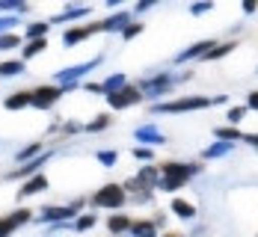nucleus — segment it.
<instances>
[{
  "instance_id": "f3484780",
  "label": "nucleus",
  "mask_w": 258,
  "mask_h": 237,
  "mask_svg": "<svg viewBox=\"0 0 258 237\" xmlns=\"http://www.w3.org/2000/svg\"><path fill=\"white\" fill-rule=\"evenodd\" d=\"M24 62L21 59H12V62H0V77H15V74H24Z\"/></svg>"
},
{
  "instance_id": "9d476101",
  "label": "nucleus",
  "mask_w": 258,
  "mask_h": 237,
  "mask_svg": "<svg viewBox=\"0 0 258 237\" xmlns=\"http://www.w3.org/2000/svg\"><path fill=\"white\" fill-rule=\"evenodd\" d=\"M42 190H48V178H45V175H33V178L18 190V199H24V196H36V193H42Z\"/></svg>"
},
{
  "instance_id": "e433bc0d",
  "label": "nucleus",
  "mask_w": 258,
  "mask_h": 237,
  "mask_svg": "<svg viewBox=\"0 0 258 237\" xmlns=\"http://www.w3.org/2000/svg\"><path fill=\"white\" fill-rule=\"evenodd\" d=\"M12 27H18V21H15V18H0V36H6Z\"/></svg>"
},
{
  "instance_id": "58836bf2",
  "label": "nucleus",
  "mask_w": 258,
  "mask_h": 237,
  "mask_svg": "<svg viewBox=\"0 0 258 237\" xmlns=\"http://www.w3.org/2000/svg\"><path fill=\"white\" fill-rule=\"evenodd\" d=\"M134 157L137 160H152V148H134Z\"/></svg>"
},
{
  "instance_id": "39448f33",
  "label": "nucleus",
  "mask_w": 258,
  "mask_h": 237,
  "mask_svg": "<svg viewBox=\"0 0 258 237\" xmlns=\"http://www.w3.org/2000/svg\"><path fill=\"white\" fill-rule=\"evenodd\" d=\"M62 92H66V86H62V89H59V86H42V89L33 92V101H30V104L39 107V110H48V107L56 104V98H59Z\"/></svg>"
},
{
  "instance_id": "20e7f679",
  "label": "nucleus",
  "mask_w": 258,
  "mask_h": 237,
  "mask_svg": "<svg viewBox=\"0 0 258 237\" xmlns=\"http://www.w3.org/2000/svg\"><path fill=\"white\" fill-rule=\"evenodd\" d=\"M98 62H101V56H95V59H89V62H80V65H72V68H59V71H56V80L66 83V86H75V80L83 77L86 71H92Z\"/></svg>"
},
{
  "instance_id": "5701e85b",
  "label": "nucleus",
  "mask_w": 258,
  "mask_h": 237,
  "mask_svg": "<svg viewBox=\"0 0 258 237\" xmlns=\"http://www.w3.org/2000/svg\"><path fill=\"white\" fill-rule=\"evenodd\" d=\"M157 181V169H143L137 181H131V187H152Z\"/></svg>"
},
{
  "instance_id": "72a5a7b5",
  "label": "nucleus",
  "mask_w": 258,
  "mask_h": 237,
  "mask_svg": "<svg viewBox=\"0 0 258 237\" xmlns=\"http://www.w3.org/2000/svg\"><path fill=\"white\" fill-rule=\"evenodd\" d=\"M208 9H214V3L202 0V3H196V6H190V15H205Z\"/></svg>"
},
{
  "instance_id": "4be33fe9",
  "label": "nucleus",
  "mask_w": 258,
  "mask_h": 237,
  "mask_svg": "<svg viewBox=\"0 0 258 237\" xmlns=\"http://www.w3.org/2000/svg\"><path fill=\"white\" fill-rule=\"evenodd\" d=\"M131 234L134 237H157V231H155L152 222H134L131 225Z\"/></svg>"
},
{
  "instance_id": "c03bdc74",
  "label": "nucleus",
  "mask_w": 258,
  "mask_h": 237,
  "mask_svg": "<svg viewBox=\"0 0 258 237\" xmlns=\"http://www.w3.org/2000/svg\"><path fill=\"white\" fill-rule=\"evenodd\" d=\"M86 89H89V92H104L101 83H86Z\"/></svg>"
},
{
  "instance_id": "ddd939ff",
  "label": "nucleus",
  "mask_w": 258,
  "mask_h": 237,
  "mask_svg": "<svg viewBox=\"0 0 258 237\" xmlns=\"http://www.w3.org/2000/svg\"><path fill=\"white\" fill-rule=\"evenodd\" d=\"M134 136H137L143 145H146V142H152V145H160V142H163V133L155 131L152 125H146V128H137V131H134Z\"/></svg>"
},
{
  "instance_id": "6ab92c4d",
  "label": "nucleus",
  "mask_w": 258,
  "mask_h": 237,
  "mask_svg": "<svg viewBox=\"0 0 258 237\" xmlns=\"http://www.w3.org/2000/svg\"><path fill=\"white\" fill-rule=\"evenodd\" d=\"M125 83H128V77L125 74H110L107 77V83H104V95H113V92H119V89H125Z\"/></svg>"
},
{
  "instance_id": "dca6fc26",
  "label": "nucleus",
  "mask_w": 258,
  "mask_h": 237,
  "mask_svg": "<svg viewBox=\"0 0 258 237\" xmlns=\"http://www.w3.org/2000/svg\"><path fill=\"white\" fill-rule=\"evenodd\" d=\"M30 101H33V92H15L3 101V107L6 110H21V107H30Z\"/></svg>"
},
{
  "instance_id": "1a4fd4ad",
  "label": "nucleus",
  "mask_w": 258,
  "mask_h": 237,
  "mask_svg": "<svg viewBox=\"0 0 258 237\" xmlns=\"http://www.w3.org/2000/svg\"><path fill=\"white\" fill-rule=\"evenodd\" d=\"M69 216H78V205H72V208H45L42 211V222H66Z\"/></svg>"
},
{
  "instance_id": "6e6552de",
  "label": "nucleus",
  "mask_w": 258,
  "mask_h": 237,
  "mask_svg": "<svg viewBox=\"0 0 258 237\" xmlns=\"http://www.w3.org/2000/svg\"><path fill=\"white\" fill-rule=\"evenodd\" d=\"M30 216H33V213L24 208V211H15V213H9L6 219H0V237H9L15 228H18V225H21V222H27Z\"/></svg>"
},
{
  "instance_id": "2eb2a0df",
  "label": "nucleus",
  "mask_w": 258,
  "mask_h": 237,
  "mask_svg": "<svg viewBox=\"0 0 258 237\" xmlns=\"http://www.w3.org/2000/svg\"><path fill=\"white\" fill-rule=\"evenodd\" d=\"M214 48V42H196L193 48H187L184 53H178V62H187V59H196V56H205L208 51Z\"/></svg>"
},
{
  "instance_id": "7c9ffc66",
  "label": "nucleus",
  "mask_w": 258,
  "mask_h": 237,
  "mask_svg": "<svg viewBox=\"0 0 258 237\" xmlns=\"http://www.w3.org/2000/svg\"><path fill=\"white\" fill-rule=\"evenodd\" d=\"M33 154H39V142H30L27 148H21V151H18V163H24V160H30Z\"/></svg>"
},
{
  "instance_id": "ea45409f",
  "label": "nucleus",
  "mask_w": 258,
  "mask_h": 237,
  "mask_svg": "<svg viewBox=\"0 0 258 237\" xmlns=\"http://www.w3.org/2000/svg\"><path fill=\"white\" fill-rule=\"evenodd\" d=\"M155 3L157 0H140V3H137V12H146V9H152Z\"/></svg>"
},
{
  "instance_id": "2f4dec72",
  "label": "nucleus",
  "mask_w": 258,
  "mask_h": 237,
  "mask_svg": "<svg viewBox=\"0 0 258 237\" xmlns=\"http://www.w3.org/2000/svg\"><path fill=\"white\" fill-rule=\"evenodd\" d=\"M95 157H98V163H104V166H113V163L119 160V154H116V151H98Z\"/></svg>"
},
{
  "instance_id": "f257e3e1",
  "label": "nucleus",
  "mask_w": 258,
  "mask_h": 237,
  "mask_svg": "<svg viewBox=\"0 0 258 237\" xmlns=\"http://www.w3.org/2000/svg\"><path fill=\"white\" fill-rule=\"evenodd\" d=\"M193 175H199V166L193 163V166H184V163H166L163 169H160V190H178L184 187Z\"/></svg>"
},
{
  "instance_id": "a211bd4d",
  "label": "nucleus",
  "mask_w": 258,
  "mask_h": 237,
  "mask_svg": "<svg viewBox=\"0 0 258 237\" xmlns=\"http://www.w3.org/2000/svg\"><path fill=\"white\" fill-rule=\"evenodd\" d=\"M172 213H178L181 219H193L196 216V208L190 202H184V199H172Z\"/></svg>"
},
{
  "instance_id": "9b49d317",
  "label": "nucleus",
  "mask_w": 258,
  "mask_h": 237,
  "mask_svg": "<svg viewBox=\"0 0 258 237\" xmlns=\"http://www.w3.org/2000/svg\"><path fill=\"white\" fill-rule=\"evenodd\" d=\"M95 30H101V27H95V24H92V27H80V30H66V36H62V45H69V48H72V45L83 42L86 36H92Z\"/></svg>"
},
{
  "instance_id": "7ed1b4c3",
  "label": "nucleus",
  "mask_w": 258,
  "mask_h": 237,
  "mask_svg": "<svg viewBox=\"0 0 258 237\" xmlns=\"http://www.w3.org/2000/svg\"><path fill=\"white\" fill-rule=\"evenodd\" d=\"M125 205V190L119 184H107L92 196V208H119Z\"/></svg>"
},
{
  "instance_id": "bb28decb",
  "label": "nucleus",
  "mask_w": 258,
  "mask_h": 237,
  "mask_svg": "<svg viewBox=\"0 0 258 237\" xmlns=\"http://www.w3.org/2000/svg\"><path fill=\"white\" fill-rule=\"evenodd\" d=\"M9 9H15V12H27V3L24 0H0V12H9Z\"/></svg>"
},
{
  "instance_id": "aec40b11",
  "label": "nucleus",
  "mask_w": 258,
  "mask_h": 237,
  "mask_svg": "<svg viewBox=\"0 0 258 237\" xmlns=\"http://www.w3.org/2000/svg\"><path fill=\"white\" fill-rule=\"evenodd\" d=\"M214 136H217L220 142H237V139H243V133L237 131V128H217Z\"/></svg>"
},
{
  "instance_id": "f8f14e48",
  "label": "nucleus",
  "mask_w": 258,
  "mask_h": 237,
  "mask_svg": "<svg viewBox=\"0 0 258 237\" xmlns=\"http://www.w3.org/2000/svg\"><path fill=\"white\" fill-rule=\"evenodd\" d=\"M48 160H51V151H48V154H39L36 160H27V163H24V169H18V172H12L9 178H21V175H36V172H39V166H45Z\"/></svg>"
},
{
  "instance_id": "4c0bfd02",
  "label": "nucleus",
  "mask_w": 258,
  "mask_h": 237,
  "mask_svg": "<svg viewBox=\"0 0 258 237\" xmlns=\"http://www.w3.org/2000/svg\"><path fill=\"white\" fill-rule=\"evenodd\" d=\"M140 30H143V24H128L125 30H122V36H125V39H134V36L140 33Z\"/></svg>"
},
{
  "instance_id": "f03ea898",
  "label": "nucleus",
  "mask_w": 258,
  "mask_h": 237,
  "mask_svg": "<svg viewBox=\"0 0 258 237\" xmlns=\"http://www.w3.org/2000/svg\"><path fill=\"white\" fill-rule=\"evenodd\" d=\"M226 95H217V98H205V95H190V98H178V101H169V104H155V113H187V110H205L211 104H223Z\"/></svg>"
},
{
  "instance_id": "cd10ccee",
  "label": "nucleus",
  "mask_w": 258,
  "mask_h": 237,
  "mask_svg": "<svg viewBox=\"0 0 258 237\" xmlns=\"http://www.w3.org/2000/svg\"><path fill=\"white\" fill-rule=\"evenodd\" d=\"M45 33H48V24H42V21H39V24H30V27H27V36H30L33 42H36V39H45Z\"/></svg>"
},
{
  "instance_id": "412c9836",
  "label": "nucleus",
  "mask_w": 258,
  "mask_h": 237,
  "mask_svg": "<svg viewBox=\"0 0 258 237\" xmlns=\"http://www.w3.org/2000/svg\"><path fill=\"white\" fill-rule=\"evenodd\" d=\"M232 151V142H214L211 148L202 151V157H223V154H229Z\"/></svg>"
},
{
  "instance_id": "c85d7f7f",
  "label": "nucleus",
  "mask_w": 258,
  "mask_h": 237,
  "mask_svg": "<svg viewBox=\"0 0 258 237\" xmlns=\"http://www.w3.org/2000/svg\"><path fill=\"white\" fill-rule=\"evenodd\" d=\"M45 45H48V39H36V42H30V45L24 48V59L27 56H36L39 51H45Z\"/></svg>"
},
{
  "instance_id": "c9c22d12",
  "label": "nucleus",
  "mask_w": 258,
  "mask_h": 237,
  "mask_svg": "<svg viewBox=\"0 0 258 237\" xmlns=\"http://www.w3.org/2000/svg\"><path fill=\"white\" fill-rule=\"evenodd\" d=\"M243 113H246V107H232V110H229V122H234V125H237V122L243 119Z\"/></svg>"
},
{
  "instance_id": "4468645a",
  "label": "nucleus",
  "mask_w": 258,
  "mask_h": 237,
  "mask_svg": "<svg viewBox=\"0 0 258 237\" xmlns=\"http://www.w3.org/2000/svg\"><path fill=\"white\" fill-rule=\"evenodd\" d=\"M131 24V15L128 12H116L113 18H107L104 24H98L101 30H110V33H116V30H125V27Z\"/></svg>"
},
{
  "instance_id": "b1692460",
  "label": "nucleus",
  "mask_w": 258,
  "mask_h": 237,
  "mask_svg": "<svg viewBox=\"0 0 258 237\" xmlns=\"http://www.w3.org/2000/svg\"><path fill=\"white\" fill-rule=\"evenodd\" d=\"M229 51H234V42H226V45H214L211 51L202 56V59H220V56H226Z\"/></svg>"
},
{
  "instance_id": "79ce46f5",
  "label": "nucleus",
  "mask_w": 258,
  "mask_h": 237,
  "mask_svg": "<svg viewBox=\"0 0 258 237\" xmlns=\"http://www.w3.org/2000/svg\"><path fill=\"white\" fill-rule=\"evenodd\" d=\"M243 12H255V0H243Z\"/></svg>"
},
{
  "instance_id": "473e14b6",
  "label": "nucleus",
  "mask_w": 258,
  "mask_h": 237,
  "mask_svg": "<svg viewBox=\"0 0 258 237\" xmlns=\"http://www.w3.org/2000/svg\"><path fill=\"white\" fill-rule=\"evenodd\" d=\"M18 45H21V39H18V36H12V33L0 36V48H18Z\"/></svg>"
},
{
  "instance_id": "37998d69",
  "label": "nucleus",
  "mask_w": 258,
  "mask_h": 237,
  "mask_svg": "<svg viewBox=\"0 0 258 237\" xmlns=\"http://www.w3.org/2000/svg\"><path fill=\"white\" fill-rule=\"evenodd\" d=\"M243 139H246V142H252V145H255V151H258V133H246Z\"/></svg>"
},
{
  "instance_id": "c756f323",
  "label": "nucleus",
  "mask_w": 258,
  "mask_h": 237,
  "mask_svg": "<svg viewBox=\"0 0 258 237\" xmlns=\"http://www.w3.org/2000/svg\"><path fill=\"white\" fill-rule=\"evenodd\" d=\"M92 225H95V213H80V219L75 222L78 231H86V228H92Z\"/></svg>"
},
{
  "instance_id": "423d86ee",
  "label": "nucleus",
  "mask_w": 258,
  "mask_h": 237,
  "mask_svg": "<svg viewBox=\"0 0 258 237\" xmlns=\"http://www.w3.org/2000/svg\"><path fill=\"white\" fill-rule=\"evenodd\" d=\"M137 101H140V89H137V86H125V89H119V92L107 95V104L116 107V110H125V107L137 104Z\"/></svg>"
},
{
  "instance_id": "a878e982",
  "label": "nucleus",
  "mask_w": 258,
  "mask_h": 237,
  "mask_svg": "<svg viewBox=\"0 0 258 237\" xmlns=\"http://www.w3.org/2000/svg\"><path fill=\"white\" fill-rule=\"evenodd\" d=\"M128 228H131L128 216H113V219H110V231H113V234H116V231H128Z\"/></svg>"
},
{
  "instance_id": "f704fd0d",
  "label": "nucleus",
  "mask_w": 258,
  "mask_h": 237,
  "mask_svg": "<svg viewBox=\"0 0 258 237\" xmlns=\"http://www.w3.org/2000/svg\"><path fill=\"white\" fill-rule=\"evenodd\" d=\"M107 122H110L107 116H98L95 122H89V125H86V131H104V128H107Z\"/></svg>"
},
{
  "instance_id": "a19ab883",
  "label": "nucleus",
  "mask_w": 258,
  "mask_h": 237,
  "mask_svg": "<svg viewBox=\"0 0 258 237\" xmlns=\"http://www.w3.org/2000/svg\"><path fill=\"white\" fill-rule=\"evenodd\" d=\"M246 107H249V110H258V89H255V92H249V101H246Z\"/></svg>"
},
{
  "instance_id": "0eeeda50",
  "label": "nucleus",
  "mask_w": 258,
  "mask_h": 237,
  "mask_svg": "<svg viewBox=\"0 0 258 237\" xmlns=\"http://www.w3.org/2000/svg\"><path fill=\"white\" fill-rule=\"evenodd\" d=\"M172 83H175V77H169V74H157V77L143 80V83H140V95H163Z\"/></svg>"
},
{
  "instance_id": "393cba45",
  "label": "nucleus",
  "mask_w": 258,
  "mask_h": 237,
  "mask_svg": "<svg viewBox=\"0 0 258 237\" xmlns=\"http://www.w3.org/2000/svg\"><path fill=\"white\" fill-rule=\"evenodd\" d=\"M83 15H89V9H86V6H78V9H66V12H59L53 21H69V18H83Z\"/></svg>"
}]
</instances>
